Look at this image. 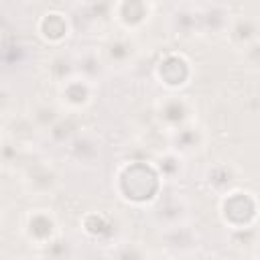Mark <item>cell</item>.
<instances>
[{
  "label": "cell",
  "mask_w": 260,
  "mask_h": 260,
  "mask_svg": "<svg viewBox=\"0 0 260 260\" xmlns=\"http://www.w3.org/2000/svg\"><path fill=\"white\" fill-rule=\"evenodd\" d=\"M120 175L132 179V187H124L120 189V197L132 203H140V201H154L156 199V191H158V181L160 177L156 175L152 165H144V162H130L124 165L120 169Z\"/></svg>",
  "instance_id": "cell-1"
},
{
  "label": "cell",
  "mask_w": 260,
  "mask_h": 260,
  "mask_svg": "<svg viewBox=\"0 0 260 260\" xmlns=\"http://www.w3.org/2000/svg\"><path fill=\"white\" fill-rule=\"evenodd\" d=\"M195 106L185 95H165L156 104V118L158 124L167 132H177L189 124H193Z\"/></svg>",
  "instance_id": "cell-2"
},
{
  "label": "cell",
  "mask_w": 260,
  "mask_h": 260,
  "mask_svg": "<svg viewBox=\"0 0 260 260\" xmlns=\"http://www.w3.org/2000/svg\"><path fill=\"white\" fill-rule=\"evenodd\" d=\"M93 91H95V83L77 73L59 83V100L63 108H67L69 112L85 110L93 102Z\"/></svg>",
  "instance_id": "cell-3"
},
{
  "label": "cell",
  "mask_w": 260,
  "mask_h": 260,
  "mask_svg": "<svg viewBox=\"0 0 260 260\" xmlns=\"http://www.w3.org/2000/svg\"><path fill=\"white\" fill-rule=\"evenodd\" d=\"M152 14V0H116L112 16L124 30H136L148 22Z\"/></svg>",
  "instance_id": "cell-4"
},
{
  "label": "cell",
  "mask_w": 260,
  "mask_h": 260,
  "mask_svg": "<svg viewBox=\"0 0 260 260\" xmlns=\"http://www.w3.org/2000/svg\"><path fill=\"white\" fill-rule=\"evenodd\" d=\"M189 75H191V67L183 55H167L160 57V61L156 63V79L160 85L169 89H179L187 85Z\"/></svg>",
  "instance_id": "cell-5"
},
{
  "label": "cell",
  "mask_w": 260,
  "mask_h": 260,
  "mask_svg": "<svg viewBox=\"0 0 260 260\" xmlns=\"http://www.w3.org/2000/svg\"><path fill=\"white\" fill-rule=\"evenodd\" d=\"M24 234L28 242H35L37 246H47L57 236V221L55 215L49 209H35L26 215L24 221Z\"/></svg>",
  "instance_id": "cell-6"
},
{
  "label": "cell",
  "mask_w": 260,
  "mask_h": 260,
  "mask_svg": "<svg viewBox=\"0 0 260 260\" xmlns=\"http://www.w3.org/2000/svg\"><path fill=\"white\" fill-rule=\"evenodd\" d=\"M136 45L128 39V37H118V39H110L104 47H102V59L106 67H116V69H124L128 67L134 59H136Z\"/></svg>",
  "instance_id": "cell-7"
},
{
  "label": "cell",
  "mask_w": 260,
  "mask_h": 260,
  "mask_svg": "<svg viewBox=\"0 0 260 260\" xmlns=\"http://www.w3.org/2000/svg\"><path fill=\"white\" fill-rule=\"evenodd\" d=\"M67 146H69V154L71 158L75 160V165H95V160L100 158V140L91 134H73L69 140H67Z\"/></svg>",
  "instance_id": "cell-8"
},
{
  "label": "cell",
  "mask_w": 260,
  "mask_h": 260,
  "mask_svg": "<svg viewBox=\"0 0 260 260\" xmlns=\"http://www.w3.org/2000/svg\"><path fill=\"white\" fill-rule=\"evenodd\" d=\"M173 138V150L183 154H193L203 148V132L195 128V124H189L177 132H171Z\"/></svg>",
  "instance_id": "cell-9"
},
{
  "label": "cell",
  "mask_w": 260,
  "mask_h": 260,
  "mask_svg": "<svg viewBox=\"0 0 260 260\" xmlns=\"http://www.w3.org/2000/svg\"><path fill=\"white\" fill-rule=\"evenodd\" d=\"M39 30L47 43L57 45L69 37V20L61 12H49V14H45L43 22L39 24Z\"/></svg>",
  "instance_id": "cell-10"
},
{
  "label": "cell",
  "mask_w": 260,
  "mask_h": 260,
  "mask_svg": "<svg viewBox=\"0 0 260 260\" xmlns=\"http://www.w3.org/2000/svg\"><path fill=\"white\" fill-rule=\"evenodd\" d=\"M24 185L30 189V191H41V193H47V191H53L55 185H57V173L45 165H39V167H30L26 173H24Z\"/></svg>",
  "instance_id": "cell-11"
},
{
  "label": "cell",
  "mask_w": 260,
  "mask_h": 260,
  "mask_svg": "<svg viewBox=\"0 0 260 260\" xmlns=\"http://www.w3.org/2000/svg\"><path fill=\"white\" fill-rule=\"evenodd\" d=\"M156 175L160 177V181H177L183 171H185V162H183V156L175 150L167 152V154H160L154 162H152Z\"/></svg>",
  "instance_id": "cell-12"
},
{
  "label": "cell",
  "mask_w": 260,
  "mask_h": 260,
  "mask_svg": "<svg viewBox=\"0 0 260 260\" xmlns=\"http://www.w3.org/2000/svg\"><path fill=\"white\" fill-rule=\"evenodd\" d=\"M228 32L234 45L246 49L250 43L256 41V22L250 18H234L228 24Z\"/></svg>",
  "instance_id": "cell-13"
},
{
  "label": "cell",
  "mask_w": 260,
  "mask_h": 260,
  "mask_svg": "<svg viewBox=\"0 0 260 260\" xmlns=\"http://www.w3.org/2000/svg\"><path fill=\"white\" fill-rule=\"evenodd\" d=\"M10 106V91L0 85V112H4Z\"/></svg>",
  "instance_id": "cell-14"
}]
</instances>
